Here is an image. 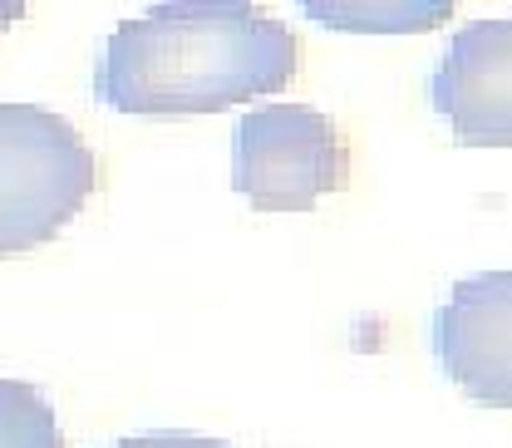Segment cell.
I'll return each mask as SVG.
<instances>
[{
	"label": "cell",
	"instance_id": "cell-1",
	"mask_svg": "<svg viewBox=\"0 0 512 448\" xmlns=\"http://www.w3.org/2000/svg\"><path fill=\"white\" fill-rule=\"evenodd\" d=\"M296 69V30L256 0H153L104 40L94 99L133 119L222 114L281 94Z\"/></svg>",
	"mask_w": 512,
	"mask_h": 448
},
{
	"label": "cell",
	"instance_id": "cell-2",
	"mask_svg": "<svg viewBox=\"0 0 512 448\" xmlns=\"http://www.w3.org/2000/svg\"><path fill=\"white\" fill-rule=\"evenodd\" d=\"M99 188V158L64 114L0 104V261L55 242Z\"/></svg>",
	"mask_w": 512,
	"mask_h": 448
},
{
	"label": "cell",
	"instance_id": "cell-3",
	"mask_svg": "<svg viewBox=\"0 0 512 448\" xmlns=\"http://www.w3.org/2000/svg\"><path fill=\"white\" fill-rule=\"evenodd\" d=\"M232 188L256 212H311L350 188V143L311 104H261L232 133Z\"/></svg>",
	"mask_w": 512,
	"mask_h": 448
},
{
	"label": "cell",
	"instance_id": "cell-4",
	"mask_svg": "<svg viewBox=\"0 0 512 448\" xmlns=\"http://www.w3.org/2000/svg\"><path fill=\"white\" fill-rule=\"evenodd\" d=\"M434 355L458 394L512 409V271L463 276L434 316Z\"/></svg>",
	"mask_w": 512,
	"mask_h": 448
},
{
	"label": "cell",
	"instance_id": "cell-5",
	"mask_svg": "<svg viewBox=\"0 0 512 448\" xmlns=\"http://www.w3.org/2000/svg\"><path fill=\"white\" fill-rule=\"evenodd\" d=\"M429 104L463 148H512V15L473 20L429 74Z\"/></svg>",
	"mask_w": 512,
	"mask_h": 448
},
{
	"label": "cell",
	"instance_id": "cell-6",
	"mask_svg": "<svg viewBox=\"0 0 512 448\" xmlns=\"http://www.w3.org/2000/svg\"><path fill=\"white\" fill-rule=\"evenodd\" d=\"M316 25L340 35H429L458 0H296Z\"/></svg>",
	"mask_w": 512,
	"mask_h": 448
},
{
	"label": "cell",
	"instance_id": "cell-7",
	"mask_svg": "<svg viewBox=\"0 0 512 448\" xmlns=\"http://www.w3.org/2000/svg\"><path fill=\"white\" fill-rule=\"evenodd\" d=\"M0 448H64L55 404L25 380H0Z\"/></svg>",
	"mask_w": 512,
	"mask_h": 448
},
{
	"label": "cell",
	"instance_id": "cell-8",
	"mask_svg": "<svg viewBox=\"0 0 512 448\" xmlns=\"http://www.w3.org/2000/svg\"><path fill=\"white\" fill-rule=\"evenodd\" d=\"M104 448H232L227 439H207V434H183V429H158V434H133V439H114Z\"/></svg>",
	"mask_w": 512,
	"mask_h": 448
},
{
	"label": "cell",
	"instance_id": "cell-9",
	"mask_svg": "<svg viewBox=\"0 0 512 448\" xmlns=\"http://www.w3.org/2000/svg\"><path fill=\"white\" fill-rule=\"evenodd\" d=\"M25 5H30V0H0V35H5V30H10L20 15H25Z\"/></svg>",
	"mask_w": 512,
	"mask_h": 448
}]
</instances>
